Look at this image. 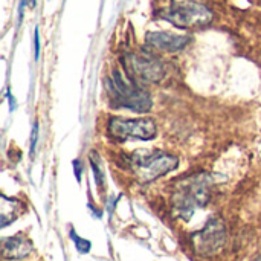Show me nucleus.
<instances>
[{
  "label": "nucleus",
  "instance_id": "1",
  "mask_svg": "<svg viewBox=\"0 0 261 261\" xmlns=\"http://www.w3.org/2000/svg\"><path fill=\"white\" fill-rule=\"evenodd\" d=\"M211 185V176L206 173L190 176L176 185L171 194V208L174 217L184 222H190L197 210L206 206Z\"/></svg>",
  "mask_w": 261,
  "mask_h": 261
},
{
  "label": "nucleus",
  "instance_id": "2",
  "mask_svg": "<svg viewBox=\"0 0 261 261\" xmlns=\"http://www.w3.org/2000/svg\"><path fill=\"white\" fill-rule=\"evenodd\" d=\"M106 89L110 101L118 107L138 113H147L153 106L150 92L118 69H115L112 75L106 78Z\"/></svg>",
  "mask_w": 261,
  "mask_h": 261
},
{
  "label": "nucleus",
  "instance_id": "3",
  "mask_svg": "<svg viewBox=\"0 0 261 261\" xmlns=\"http://www.w3.org/2000/svg\"><path fill=\"white\" fill-rule=\"evenodd\" d=\"M128 165L141 184H150L179 167V159L162 150H138L128 158Z\"/></svg>",
  "mask_w": 261,
  "mask_h": 261
},
{
  "label": "nucleus",
  "instance_id": "4",
  "mask_svg": "<svg viewBox=\"0 0 261 261\" xmlns=\"http://www.w3.org/2000/svg\"><path fill=\"white\" fill-rule=\"evenodd\" d=\"M161 17L179 29H200L211 24V21L214 20V12L210 6L200 2L188 0L174 3L170 8L164 9L161 12Z\"/></svg>",
  "mask_w": 261,
  "mask_h": 261
},
{
  "label": "nucleus",
  "instance_id": "5",
  "mask_svg": "<svg viewBox=\"0 0 261 261\" xmlns=\"http://www.w3.org/2000/svg\"><path fill=\"white\" fill-rule=\"evenodd\" d=\"M109 135L116 141H151L158 135V125L151 118H122L109 119Z\"/></svg>",
  "mask_w": 261,
  "mask_h": 261
},
{
  "label": "nucleus",
  "instance_id": "6",
  "mask_svg": "<svg viewBox=\"0 0 261 261\" xmlns=\"http://www.w3.org/2000/svg\"><path fill=\"white\" fill-rule=\"evenodd\" d=\"M125 73L135 81L159 83L165 75L164 63L148 52H127L122 57Z\"/></svg>",
  "mask_w": 261,
  "mask_h": 261
},
{
  "label": "nucleus",
  "instance_id": "7",
  "mask_svg": "<svg viewBox=\"0 0 261 261\" xmlns=\"http://www.w3.org/2000/svg\"><path fill=\"white\" fill-rule=\"evenodd\" d=\"M226 243V228L222 220H210L203 229L191 236V245L200 255H213L219 252Z\"/></svg>",
  "mask_w": 261,
  "mask_h": 261
},
{
  "label": "nucleus",
  "instance_id": "8",
  "mask_svg": "<svg viewBox=\"0 0 261 261\" xmlns=\"http://www.w3.org/2000/svg\"><path fill=\"white\" fill-rule=\"evenodd\" d=\"M145 43L148 47L167 54H176L184 50L190 43V35H177L167 31H151L145 34Z\"/></svg>",
  "mask_w": 261,
  "mask_h": 261
},
{
  "label": "nucleus",
  "instance_id": "9",
  "mask_svg": "<svg viewBox=\"0 0 261 261\" xmlns=\"http://www.w3.org/2000/svg\"><path fill=\"white\" fill-rule=\"evenodd\" d=\"M32 242L23 234H17L2 240V252L5 260H23L32 252Z\"/></svg>",
  "mask_w": 261,
  "mask_h": 261
},
{
  "label": "nucleus",
  "instance_id": "10",
  "mask_svg": "<svg viewBox=\"0 0 261 261\" xmlns=\"http://www.w3.org/2000/svg\"><path fill=\"white\" fill-rule=\"evenodd\" d=\"M23 208L24 206L20 200L2 196V228L15 222V219L23 213Z\"/></svg>",
  "mask_w": 261,
  "mask_h": 261
},
{
  "label": "nucleus",
  "instance_id": "11",
  "mask_svg": "<svg viewBox=\"0 0 261 261\" xmlns=\"http://www.w3.org/2000/svg\"><path fill=\"white\" fill-rule=\"evenodd\" d=\"M89 161H90L92 170H93V173H95L96 185L101 187V188H104V185H106V176H104V171H102V167H101V161H99L98 153H96V151H90Z\"/></svg>",
  "mask_w": 261,
  "mask_h": 261
},
{
  "label": "nucleus",
  "instance_id": "12",
  "mask_svg": "<svg viewBox=\"0 0 261 261\" xmlns=\"http://www.w3.org/2000/svg\"><path fill=\"white\" fill-rule=\"evenodd\" d=\"M70 239L73 240V243H75V248H76V251L78 252H81V254H87L89 251H90V248H92V243L89 242V240H86V239H81V237H78L76 236V232L72 229L70 231Z\"/></svg>",
  "mask_w": 261,
  "mask_h": 261
},
{
  "label": "nucleus",
  "instance_id": "13",
  "mask_svg": "<svg viewBox=\"0 0 261 261\" xmlns=\"http://www.w3.org/2000/svg\"><path fill=\"white\" fill-rule=\"evenodd\" d=\"M37 141H38V122H35V124H34V127H32V133H31V156H34V153H35Z\"/></svg>",
  "mask_w": 261,
  "mask_h": 261
},
{
  "label": "nucleus",
  "instance_id": "14",
  "mask_svg": "<svg viewBox=\"0 0 261 261\" xmlns=\"http://www.w3.org/2000/svg\"><path fill=\"white\" fill-rule=\"evenodd\" d=\"M34 57H35V60L40 58V31H38V26H35V31H34Z\"/></svg>",
  "mask_w": 261,
  "mask_h": 261
},
{
  "label": "nucleus",
  "instance_id": "15",
  "mask_svg": "<svg viewBox=\"0 0 261 261\" xmlns=\"http://www.w3.org/2000/svg\"><path fill=\"white\" fill-rule=\"evenodd\" d=\"M72 165H73V171H75V177H76V180H78V182H81V174H83V164H81V161L75 159V161L72 162Z\"/></svg>",
  "mask_w": 261,
  "mask_h": 261
},
{
  "label": "nucleus",
  "instance_id": "16",
  "mask_svg": "<svg viewBox=\"0 0 261 261\" xmlns=\"http://www.w3.org/2000/svg\"><path fill=\"white\" fill-rule=\"evenodd\" d=\"M8 98H9V104H11V110H14V109H15V102H14L15 99H14V96H12V95L9 93V90H8Z\"/></svg>",
  "mask_w": 261,
  "mask_h": 261
},
{
  "label": "nucleus",
  "instance_id": "17",
  "mask_svg": "<svg viewBox=\"0 0 261 261\" xmlns=\"http://www.w3.org/2000/svg\"><path fill=\"white\" fill-rule=\"evenodd\" d=\"M252 261H261V254L260 255H258V257H257V258H254V260Z\"/></svg>",
  "mask_w": 261,
  "mask_h": 261
}]
</instances>
